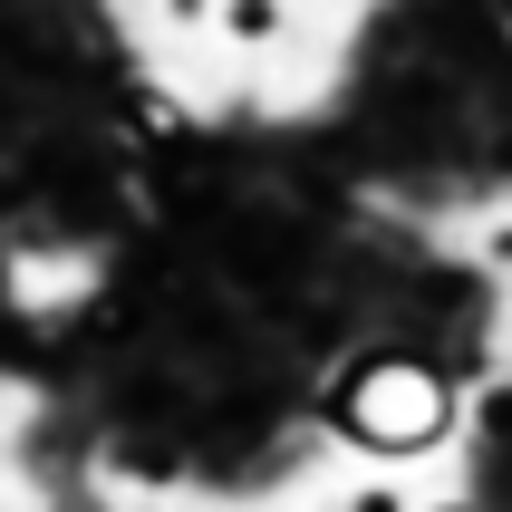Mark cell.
<instances>
[{
    "label": "cell",
    "instance_id": "obj_1",
    "mask_svg": "<svg viewBox=\"0 0 512 512\" xmlns=\"http://www.w3.org/2000/svg\"><path fill=\"white\" fill-rule=\"evenodd\" d=\"M339 435L358 445V455L377 464V474H397V464H416V455H435L445 435H455V387L426 368V358H358V368L339 377Z\"/></svg>",
    "mask_w": 512,
    "mask_h": 512
},
{
    "label": "cell",
    "instance_id": "obj_2",
    "mask_svg": "<svg viewBox=\"0 0 512 512\" xmlns=\"http://www.w3.org/2000/svg\"><path fill=\"white\" fill-rule=\"evenodd\" d=\"M339 512H416V503H406L397 474H368V484H348V493H339Z\"/></svg>",
    "mask_w": 512,
    "mask_h": 512
},
{
    "label": "cell",
    "instance_id": "obj_3",
    "mask_svg": "<svg viewBox=\"0 0 512 512\" xmlns=\"http://www.w3.org/2000/svg\"><path fill=\"white\" fill-rule=\"evenodd\" d=\"M435 512H474V503H435Z\"/></svg>",
    "mask_w": 512,
    "mask_h": 512
}]
</instances>
